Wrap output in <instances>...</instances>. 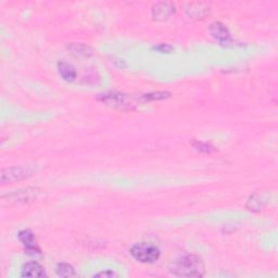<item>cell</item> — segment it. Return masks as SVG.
<instances>
[{
	"instance_id": "obj_1",
	"label": "cell",
	"mask_w": 278,
	"mask_h": 278,
	"mask_svg": "<svg viewBox=\"0 0 278 278\" xmlns=\"http://www.w3.org/2000/svg\"><path fill=\"white\" fill-rule=\"evenodd\" d=\"M170 272L179 277H201L204 275L205 270L201 258L194 254H186L171 263Z\"/></svg>"
},
{
	"instance_id": "obj_2",
	"label": "cell",
	"mask_w": 278,
	"mask_h": 278,
	"mask_svg": "<svg viewBox=\"0 0 278 278\" xmlns=\"http://www.w3.org/2000/svg\"><path fill=\"white\" fill-rule=\"evenodd\" d=\"M131 254L141 263H153L160 258V250L152 243L140 242L131 248Z\"/></svg>"
},
{
	"instance_id": "obj_3",
	"label": "cell",
	"mask_w": 278,
	"mask_h": 278,
	"mask_svg": "<svg viewBox=\"0 0 278 278\" xmlns=\"http://www.w3.org/2000/svg\"><path fill=\"white\" fill-rule=\"evenodd\" d=\"M36 172L34 166H13V168H7L1 171L0 180L2 184H8V183H14L22 180H25L27 177L32 176Z\"/></svg>"
},
{
	"instance_id": "obj_4",
	"label": "cell",
	"mask_w": 278,
	"mask_h": 278,
	"mask_svg": "<svg viewBox=\"0 0 278 278\" xmlns=\"http://www.w3.org/2000/svg\"><path fill=\"white\" fill-rule=\"evenodd\" d=\"M100 100L114 108H124L126 105H130L129 100H127L125 94L119 93H108L101 94V96H100Z\"/></svg>"
},
{
	"instance_id": "obj_5",
	"label": "cell",
	"mask_w": 278,
	"mask_h": 278,
	"mask_svg": "<svg viewBox=\"0 0 278 278\" xmlns=\"http://www.w3.org/2000/svg\"><path fill=\"white\" fill-rule=\"evenodd\" d=\"M19 239L21 242L24 244L27 253L35 254V253H41V250L38 248L34 233H33L30 230H24L19 232Z\"/></svg>"
},
{
	"instance_id": "obj_6",
	"label": "cell",
	"mask_w": 278,
	"mask_h": 278,
	"mask_svg": "<svg viewBox=\"0 0 278 278\" xmlns=\"http://www.w3.org/2000/svg\"><path fill=\"white\" fill-rule=\"evenodd\" d=\"M210 33L213 38L220 43H229L231 41V32L221 22H214L210 26Z\"/></svg>"
},
{
	"instance_id": "obj_7",
	"label": "cell",
	"mask_w": 278,
	"mask_h": 278,
	"mask_svg": "<svg viewBox=\"0 0 278 278\" xmlns=\"http://www.w3.org/2000/svg\"><path fill=\"white\" fill-rule=\"evenodd\" d=\"M175 11V5L171 2H159L152 8V16L155 20H165Z\"/></svg>"
},
{
	"instance_id": "obj_8",
	"label": "cell",
	"mask_w": 278,
	"mask_h": 278,
	"mask_svg": "<svg viewBox=\"0 0 278 278\" xmlns=\"http://www.w3.org/2000/svg\"><path fill=\"white\" fill-rule=\"evenodd\" d=\"M37 189L35 188H25L16 190L13 193L9 194V198L15 200L16 202H29L33 201L37 197Z\"/></svg>"
},
{
	"instance_id": "obj_9",
	"label": "cell",
	"mask_w": 278,
	"mask_h": 278,
	"mask_svg": "<svg viewBox=\"0 0 278 278\" xmlns=\"http://www.w3.org/2000/svg\"><path fill=\"white\" fill-rule=\"evenodd\" d=\"M21 276L22 277H45L46 273L44 271L43 266L37 263V262H29L24 264L23 268H22V272H21Z\"/></svg>"
},
{
	"instance_id": "obj_10",
	"label": "cell",
	"mask_w": 278,
	"mask_h": 278,
	"mask_svg": "<svg viewBox=\"0 0 278 278\" xmlns=\"http://www.w3.org/2000/svg\"><path fill=\"white\" fill-rule=\"evenodd\" d=\"M187 5L188 7L185 9L186 13L192 19H203L210 11V9L208 7H205L203 3L193 2V3H188Z\"/></svg>"
},
{
	"instance_id": "obj_11",
	"label": "cell",
	"mask_w": 278,
	"mask_h": 278,
	"mask_svg": "<svg viewBox=\"0 0 278 278\" xmlns=\"http://www.w3.org/2000/svg\"><path fill=\"white\" fill-rule=\"evenodd\" d=\"M58 71L62 79L66 82H73L76 79V71L73 65L65 62V61H60L58 63Z\"/></svg>"
},
{
	"instance_id": "obj_12",
	"label": "cell",
	"mask_w": 278,
	"mask_h": 278,
	"mask_svg": "<svg viewBox=\"0 0 278 278\" xmlns=\"http://www.w3.org/2000/svg\"><path fill=\"white\" fill-rule=\"evenodd\" d=\"M69 49L72 53L75 54L76 57H91L93 54V50L90 46L84 45V44H72L69 46Z\"/></svg>"
},
{
	"instance_id": "obj_13",
	"label": "cell",
	"mask_w": 278,
	"mask_h": 278,
	"mask_svg": "<svg viewBox=\"0 0 278 278\" xmlns=\"http://www.w3.org/2000/svg\"><path fill=\"white\" fill-rule=\"evenodd\" d=\"M55 273L60 277H73L75 276V270L72 265L66 263H60L55 268Z\"/></svg>"
},
{
	"instance_id": "obj_14",
	"label": "cell",
	"mask_w": 278,
	"mask_h": 278,
	"mask_svg": "<svg viewBox=\"0 0 278 278\" xmlns=\"http://www.w3.org/2000/svg\"><path fill=\"white\" fill-rule=\"evenodd\" d=\"M192 144H193V147L198 150V151H201L204 153H212L215 151L214 147H212L209 143L202 142V141H198V140L192 141Z\"/></svg>"
},
{
	"instance_id": "obj_15",
	"label": "cell",
	"mask_w": 278,
	"mask_h": 278,
	"mask_svg": "<svg viewBox=\"0 0 278 278\" xmlns=\"http://www.w3.org/2000/svg\"><path fill=\"white\" fill-rule=\"evenodd\" d=\"M144 99L146 100H159V99H165L166 97H169L168 93H152L149 94H144Z\"/></svg>"
},
{
	"instance_id": "obj_16",
	"label": "cell",
	"mask_w": 278,
	"mask_h": 278,
	"mask_svg": "<svg viewBox=\"0 0 278 278\" xmlns=\"http://www.w3.org/2000/svg\"><path fill=\"white\" fill-rule=\"evenodd\" d=\"M154 49L159 50L160 52H170V51H172V49H173V48H172L170 45H165V44H161V45H159V46H155Z\"/></svg>"
},
{
	"instance_id": "obj_17",
	"label": "cell",
	"mask_w": 278,
	"mask_h": 278,
	"mask_svg": "<svg viewBox=\"0 0 278 278\" xmlns=\"http://www.w3.org/2000/svg\"><path fill=\"white\" fill-rule=\"evenodd\" d=\"M94 276L97 277H114V276H118V274H115L114 272H111V271H107V272H102V273H98Z\"/></svg>"
}]
</instances>
